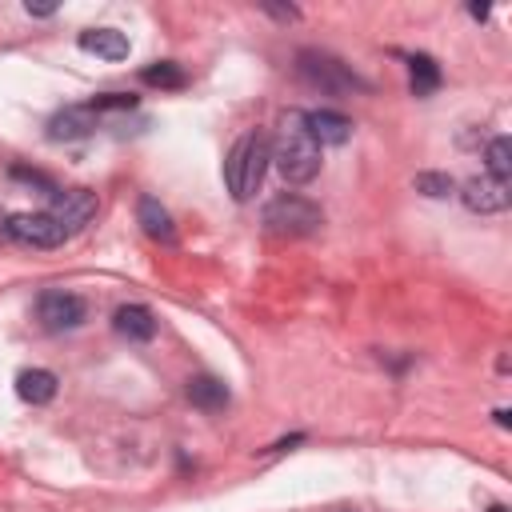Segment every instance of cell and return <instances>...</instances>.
Instances as JSON below:
<instances>
[{
  "mask_svg": "<svg viewBox=\"0 0 512 512\" xmlns=\"http://www.w3.org/2000/svg\"><path fill=\"white\" fill-rule=\"evenodd\" d=\"M92 112H100V108H136V96H124V92H104V96H92V104H88Z\"/></svg>",
  "mask_w": 512,
  "mask_h": 512,
  "instance_id": "obj_20",
  "label": "cell"
},
{
  "mask_svg": "<svg viewBox=\"0 0 512 512\" xmlns=\"http://www.w3.org/2000/svg\"><path fill=\"white\" fill-rule=\"evenodd\" d=\"M272 160L280 168V176L288 184H308L320 172V144L308 132V116L304 112H284L280 128H276V144H272Z\"/></svg>",
  "mask_w": 512,
  "mask_h": 512,
  "instance_id": "obj_1",
  "label": "cell"
},
{
  "mask_svg": "<svg viewBox=\"0 0 512 512\" xmlns=\"http://www.w3.org/2000/svg\"><path fill=\"white\" fill-rule=\"evenodd\" d=\"M260 220H264V228L276 232V236H312V232L324 224V212H320V204H312V200L300 196V192H280V196H272V200L264 204Z\"/></svg>",
  "mask_w": 512,
  "mask_h": 512,
  "instance_id": "obj_4",
  "label": "cell"
},
{
  "mask_svg": "<svg viewBox=\"0 0 512 512\" xmlns=\"http://www.w3.org/2000/svg\"><path fill=\"white\" fill-rule=\"evenodd\" d=\"M468 12H472V16H476V20H484V16H488V4H472V8H468Z\"/></svg>",
  "mask_w": 512,
  "mask_h": 512,
  "instance_id": "obj_22",
  "label": "cell"
},
{
  "mask_svg": "<svg viewBox=\"0 0 512 512\" xmlns=\"http://www.w3.org/2000/svg\"><path fill=\"white\" fill-rule=\"evenodd\" d=\"M188 400L196 408H204V412H224L232 392H228V384L220 376H192L188 380Z\"/></svg>",
  "mask_w": 512,
  "mask_h": 512,
  "instance_id": "obj_13",
  "label": "cell"
},
{
  "mask_svg": "<svg viewBox=\"0 0 512 512\" xmlns=\"http://www.w3.org/2000/svg\"><path fill=\"white\" fill-rule=\"evenodd\" d=\"M96 132V112L92 108H60L48 120V140H84Z\"/></svg>",
  "mask_w": 512,
  "mask_h": 512,
  "instance_id": "obj_9",
  "label": "cell"
},
{
  "mask_svg": "<svg viewBox=\"0 0 512 512\" xmlns=\"http://www.w3.org/2000/svg\"><path fill=\"white\" fill-rule=\"evenodd\" d=\"M416 192L432 196V200H444L456 192V180L448 172H416Z\"/></svg>",
  "mask_w": 512,
  "mask_h": 512,
  "instance_id": "obj_19",
  "label": "cell"
},
{
  "mask_svg": "<svg viewBox=\"0 0 512 512\" xmlns=\"http://www.w3.org/2000/svg\"><path fill=\"white\" fill-rule=\"evenodd\" d=\"M36 320L48 328V332H72L88 320V304L76 296V292H64V288H48L36 296Z\"/></svg>",
  "mask_w": 512,
  "mask_h": 512,
  "instance_id": "obj_5",
  "label": "cell"
},
{
  "mask_svg": "<svg viewBox=\"0 0 512 512\" xmlns=\"http://www.w3.org/2000/svg\"><path fill=\"white\" fill-rule=\"evenodd\" d=\"M460 200H464V208H472V212H504V208L512 204V188H508V180H496V176L484 172V176L464 180Z\"/></svg>",
  "mask_w": 512,
  "mask_h": 512,
  "instance_id": "obj_8",
  "label": "cell"
},
{
  "mask_svg": "<svg viewBox=\"0 0 512 512\" xmlns=\"http://www.w3.org/2000/svg\"><path fill=\"white\" fill-rule=\"evenodd\" d=\"M268 160H272V148L260 132H244L232 148H228V160H224V184L232 192V200H252V192L260 188L264 172H268Z\"/></svg>",
  "mask_w": 512,
  "mask_h": 512,
  "instance_id": "obj_2",
  "label": "cell"
},
{
  "mask_svg": "<svg viewBox=\"0 0 512 512\" xmlns=\"http://www.w3.org/2000/svg\"><path fill=\"white\" fill-rule=\"evenodd\" d=\"M488 512H508V508H504V504H496V508H488Z\"/></svg>",
  "mask_w": 512,
  "mask_h": 512,
  "instance_id": "obj_23",
  "label": "cell"
},
{
  "mask_svg": "<svg viewBox=\"0 0 512 512\" xmlns=\"http://www.w3.org/2000/svg\"><path fill=\"white\" fill-rule=\"evenodd\" d=\"M48 216H52L68 236H76V232L88 228L92 216H96V192H88V188H56Z\"/></svg>",
  "mask_w": 512,
  "mask_h": 512,
  "instance_id": "obj_7",
  "label": "cell"
},
{
  "mask_svg": "<svg viewBox=\"0 0 512 512\" xmlns=\"http://www.w3.org/2000/svg\"><path fill=\"white\" fill-rule=\"evenodd\" d=\"M296 72H300L312 88H320V92H328V96L368 92V80H364V76H356L344 60H336L332 52H320V48H300V52H296Z\"/></svg>",
  "mask_w": 512,
  "mask_h": 512,
  "instance_id": "obj_3",
  "label": "cell"
},
{
  "mask_svg": "<svg viewBox=\"0 0 512 512\" xmlns=\"http://www.w3.org/2000/svg\"><path fill=\"white\" fill-rule=\"evenodd\" d=\"M24 12H28V16H52L56 8H52V4H32V0H28V4H24Z\"/></svg>",
  "mask_w": 512,
  "mask_h": 512,
  "instance_id": "obj_21",
  "label": "cell"
},
{
  "mask_svg": "<svg viewBox=\"0 0 512 512\" xmlns=\"http://www.w3.org/2000/svg\"><path fill=\"white\" fill-rule=\"evenodd\" d=\"M112 328L124 336V340H152L156 336V316L144 308V304H120L116 316H112Z\"/></svg>",
  "mask_w": 512,
  "mask_h": 512,
  "instance_id": "obj_11",
  "label": "cell"
},
{
  "mask_svg": "<svg viewBox=\"0 0 512 512\" xmlns=\"http://www.w3.org/2000/svg\"><path fill=\"white\" fill-rule=\"evenodd\" d=\"M4 232L16 244H28V248H60L68 240V232L48 212H16V216H8Z\"/></svg>",
  "mask_w": 512,
  "mask_h": 512,
  "instance_id": "obj_6",
  "label": "cell"
},
{
  "mask_svg": "<svg viewBox=\"0 0 512 512\" xmlns=\"http://www.w3.org/2000/svg\"><path fill=\"white\" fill-rule=\"evenodd\" d=\"M140 80L152 84V88H184V84H188V76H184V68H180L176 60H152V64L140 72Z\"/></svg>",
  "mask_w": 512,
  "mask_h": 512,
  "instance_id": "obj_17",
  "label": "cell"
},
{
  "mask_svg": "<svg viewBox=\"0 0 512 512\" xmlns=\"http://www.w3.org/2000/svg\"><path fill=\"white\" fill-rule=\"evenodd\" d=\"M308 116V132L316 136V144H348L352 136V120L344 112L320 108V112H304Z\"/></svg>",
  "mask_w": 512,
  "mask_h": 512,
  "instance_id": "obj_12",
  "label": "cell"
},
{
  "mask_svg": "<svg viewBox=\"0 0 512 512\" xmlns=\"http://www.w3.org/2000/svg\"><path fill=\"white\" fill-rule=\"evenodd\" d=\"M80 48L96 52L104 60H124L128 56V36L116 32V28H88V32H80Z\"/></svg>",
  "mask_w": 512,
  "mask_h": 512,
  "instance_id": "obj_14",
  "label": "cell"
},
{
  "mask_svg": "<svg viewBox=\"0 0 512 512\" xmlns=\"http://www.w3.org/2000/svg\"><path fill=\"white\" fill-rule=\"evenodd\" d=\"M136 220H140V228H144L152 240H160V244H172V240H176V224H172L168 208H164L156 196H140V200H136Z\"/></svg>",
  "mask_w": 512,
  "mask_h": 512,
  "instance_id": "obj_10",
  "label": "cell"
},
{
  "mask_svg": "<svg viewBox=\"0 0 512 512\" xmlns=\"http://www.w3.org/2000/svg\"><path fill=\"white\" fill-rule=\"evenodd\" d=\"M408 84H412L416 96H432V92L440 88V68H436V60L424 56V52L408 56Z\"/></svg>",
  "mask_w": 512,
  "mask_h": 512,
  "instance_id": "obj_16",
  "label": "cell"
},
{
  "mask_svg": "<svg viewBox=\"0 0 512 512\" xmlns=\"http://www.w3.org/2000/svg\"><path fill=\"white\" fill-rule=\"evenodd\" d=\"M484 164H488V176H496V180H508L512 176V144H508V136H496L488 144Z\"/></svg>",
  "mask_w": 512,
  "mask_h": 512,
  "instance_id": "obj_18",
  "label": "cell"
},
{
  "mask_svg": "<svg viewBox=\"0 0 512 512\" xmlns=\"http://www.w3.org/2000/svg\"><path fill=\"white\" fill-rule=\"evenodd\" d=\"M16 392H20V400H28V404H48V400L56 396V376H52L48 368H24V372L16 376Z\"/></svg>",
  "mask_w": 512,
  "mask_h": 512,
  "instance_id": "obj_15",
  "label": "cell"
}]
</instances>
